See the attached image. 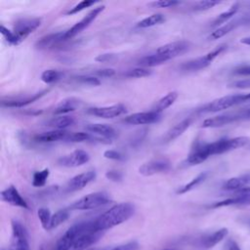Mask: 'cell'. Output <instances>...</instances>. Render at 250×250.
I'll return each mask as SVG.
<instances>
[{
    "label": "cell",
    "mask_w": 250,
    "mask_h": 250,
    "mask_svg": "<svg viewBox=\"0 0 250 250\" xmlns=\"http://www.w3.org/2000/svg\"><path fill=\"white\" fill-rule=\"evenodd\" d=\"M135 205L130 202L118 203L94 220L95 228L98 230L105 231L128 221L135 214Z\"/></svg>",
    "instance_id": "1"
},
{
    "label": "cell",
    "mask_w": 250,
    "mask_h": 250,
    "mask_svg": "<svg viewBox=\"0 0 250 250\" xmlns=\"http://www.w3.org/2000/svg\"><path fill=\"white\" fill-rule=\"evenodd\" d=\"M250 120V106L245 108H240L237 110H233L230 112H225L214 117H210L205 119L201 127L202 128H219L226 126L228 124H231L237 121Z\"/></svg>",
    "instance_id": "2"
},
{
    "label": "cell",
    "mask_w": 250,
    "mask_h": 250,
    "mask_svg": "<svg viewBox=\"0 0 250 250\" xmlns=\"http://www.w3.org/2000/svg\"><path fill=\"white\" fill-rule=\"evenodd\" d=\"M246 102H250V93L246 94H235V95H228L221 98H218L208 104H206L204 106H202L200 109H198L199 112H219L230 107H233L235 105L244 104Z\"/></svg>",
    "instance_id": "3"
},
{
    "label": "cell",
    "mask_w": 250,
    "mask_h": 250,
    "mask_svg": "<svg viewBox=\"0 0 250 250\" xmlns=\"http://www.w3.org/2000/svg\"><path fill=\"white\" fill-rule=\"evenodd\" d=\"M110 197L108 193L105 191H96L92 193H88L81 198L75 200L73 203L70 204L68 207L69 210H79V211H85V210H92L99 208L101 206H104L107 203H109Z\"/></svg>",
    "instance_id": "4"
},
{
    "label": "cell",
    "mask_w": 250,
    "mask_h": 250,
    "mask_svg": "<svg viewBox=\"0 0 250 250\" xmlns=\"http://www.w3.org/2000/svg\"><path fill=\"white\" fill-rule=\"evenodd\" d=\"M249 143L247 137H234V138H223L212 143H207V149L210 156L216 154L226 153L231 150H235L246 146Z\"/></svg>",
    "instance_id": "5"
},
{
    "label": "cell",
    "mask_w": 250,
    "mask_h": 250,
    "mask_svg": "<svg viewBox=\"0 0 250 250\" xmlns=\"http://www.w3.org/2000/svg\"><path fill=\"white\" fill-rule=\"evenodd\" d=\"M226 49H227L226 44L220 45V46L216 47L215 49H213L212 51L208 52L207 54H205L201 57H198V58L189 60L188 62H185L184 63L181 64L180 68H181V70L186 71V72H193V71H198V70L204 69L207 66H209L211 64V62L217 57H219Z\"/></svg>",
    "instance_id": "6"
},
{
    "label": "cell",
    "mask_w": 250,
    "mask_h": 250,
    "mask_svg": "<svg viewBox=\"0 0 250 250\" xmlns=\"http://www.w3.org/2000/svg\"><path fill=\"white\" fill-rule=\"evenodd\" d=\"M94 221L79 222L72 225L57 241L55 250H69L81 233L93 226Z\"/></svg>",
    "instance_id": "7"
},
{
    "label": "cell",
    "mask_w": 250,
    "mask_h": 250,
    "mask_svg": "<svg viewBox=\"0 0 250 250\" xmlns=\"http://www.w3.org/2000/svg\"><path fill=\"white\" fill-rule=\"evenodd\" d=\"M12 234L9 250H30L28 233L25 227L18 220L11 221Z\"/></svg>",
    "instance_id": "8"
},
{
    "label": "cell",
    "mask_w": 250,
    "mask_h": 250,
    "mask_svg": "<svg viewBox=\"0 0 250 250\" xmlns=\"http://www.w3.org/2000/svg\"><path fill=\"white\" fill-rule=\"evenodd\" d=\"M42 20L39 18H23L18 20L14 24V33L17 35L19 42L21 43L28 35L34 32L40 25Z\"/></svg>",
    "instance_id": "9"
},
{
    "label": "cell",
    "mask_w": 250,
    "mask_h": 250,
    "mask_svg": "<svg viewBox=\"0 0 250 250\" xmlns=\"http://www.w3.org/2000/svg\"><path fill=\"white\" fill-rule=\"evenodd\" d=\"M104 8H105L104 5H100L92 9L85 17H83L79 21H77L74 25H72L68 30L65 31V34H64L65 40L74 37L84 29H86L97 19V17L104 10Z\"/></svg>",
    "instance_id": "10"
},
{
    "label": "cell",
    "mask_w": 250,
    "mask_h": 250,
    "mask_svg": "<svg viewBox=\"0 0 250 250\" xmlns=\"http://www.w3.org/2000/svg\"><path fill=\"white\" fill-rule=\"evenodd\" d=\"M250 205V187H244L233 191V194L211 205V208H220L226 206H248Z\"/></svg>",
    "instance_id": "11"
},
{
    "label": "cell",
    "mask_w": 250,
    "mask_h": 250,
    "mask_svg": "<svg viewBox=\"0 0 250 250\" xmlns=\"http://www.w3.org/2000/svg\"><path fill=\"white\" fill-rule=\"evenodd\" d=\"M190 48V43L186 40L174 41L160 46L156 49V53L162 55L167 61L172 60L187 53Z\"/></svg>",
    "instance_id": "12"
},
{
    "label": "cell",
    "mask_w": 250,
    "mask_h": 250,
    "mask_svg": "<svg viewBox=\"0 0 250 250\" xmlns=\"http://www.w3.org/2000/svg\"><path fill=\"white\" fill-rule=\"evenodd\" d=\"M104 231H101L96 229L94 222L93 226L85 230L83 233L79 235V237L75 240L74 245L72 247L73 250H88L92 245L97 243L103 236Z\"/></svg>",
    "instance_id": "13"
},
{
    "label": "cell",
    "mask_w": 250,
    "mask_h": 250,
    "mask_svg": "<svg viewBox=\"0 0 250 250\" xmlns=\"http://www.w3.org/2000/svg\"><path fill=\"white\" fill-rule=\"evenodd\" d=\"M250 23V14H246V15H241L235 19L230 20L229 22L225 23L224 25L218 27L217 29H215L208 37L209 40H216V39H220L222 37H224L225 35L229 34V32H231L232 30H234L235 28L242 26V25H246Z\"/></svg>",
    "instance_id": "14"
},
{
    "label": "cell",
    "mask_w": 250,
    "mask_h": 250,
    "mask_svg": "<svg viewBox=\"0 0 250 250\" xmlns=\"http://www.w3.org/2000/svg\"><path fill=\"white\" fill-rule=\"evenodd\" d=\"M171 169V162L167 158L151 159L139 167V173L143 176H152L168 172Z\"/></svg>",
    "instance_id": "15"
},
{
    "label": "cell",
    "mask_w": 250,
    "mask_h": 250,
    "mask_svg": "<svg viewBox=\"0 0 250 250\" xmlns=\"http://www.w3.org/2000/svg\"><path fill=\"white\" fill-rule=\"evenodd\" d=\"M87 112L91 115L101 117V118H114L122 115L126 112V106L122 104H112L108 106H95L87 109Z\"/></svg>",
    "instance_id": "16"
},
{
    "label": "cell",
    "mask_w": 250,
    "mask_h": 250,
    "mask_svg": "<svg viewBox=\"0 0 250 250\" xmlns=\"http://www.w3.org/2000/svg\"><path fill=\"white\" fill-rule=\"evenodd\" d=\"M161 119V113L149 110L144 112H136L124 118V122L130 125H146L156 123Z\"/></svg>",
    "instance_id": "17"
},
{
    "label": "cell",
    "mask_w": 250,
    "mask_h": 250,
    "mask_svg": "<svg viewBox=\"0 0 250 250\" xmlns=\"http://www.w3.org/2000/svg\"><path fill=\"white\" fill-rule=\"evenodd\" d=\"M90 160V155L83 149H76L69 154L63 155L58 159V163L64 167H79Z\"/></svg>",
    "instance_id": "18"
},
{
    "label": "cell",
    "mask_w": 250,
    "mask_h": 250,
    "mask_svg": "<svg viewBox=\"0 0 250 250\" xmlns=\"http://www.w3.org/2000/svg\"><path fill=\"white\" fill-rule=\"evenodd\" d=\"M96 172L95 170H89L87 172L78 174L74 177H72L65 186V190L68 192L77 191L82 188H84L86 186H88L91 182H93L96 179Z\"/></svg>",
    "instance_id": "19"
},
{
    "label": "cell",
    "mask_w": 250,
    "mask_h": 250,
    "mask_svg": "<svg viewBox=\"0 0 250 250\" xmlns=\"http://www.w3.org/2000/svg\"><path fill=\"white\" fill-rule=\"evenodd\" d=\"M1 200L16 207L23 208V209H29V206L25 199L21 195L18 188L11 185L7 188L1 191Z\"/></svg>",
    "instance_id": "20"
},
{
    "label": "cell",
    "mask_w": 250,
    "mask_h": 250,
    "mask_svg": "<svg viewBox=\"0 0 250 250\" xmlns=\"http://www.w3.org/2000/svg\"><path fill=\"white\" fill-rule=\"evenodd\" d=\"M49 92V89H44L40 92H37L35 94H32L31 96L26 97H18V98H9L7 100H2L1 104L6 107H22L27 104H30L37 100L41 99L43 96H45Z\"/></svg>",
    "instance_id": "21"
},
{
    "label": "cell",
    "mask_w": 250,
    "mask_h": 250,
    "mask_svg": "<svg viewBox=\"0 0 250 250\" xmlns=\"http://www.w3.org/2000/svg\"><path fill=\"white\" fill-rule=\"evenodd\" d=\"M208 157H210V154L207 149V143H196L190 149L186 161L189 165H197L204 162Z\"/></svg>",
    "instance_id": "22"
},
{
    "label": "cell",
    "mask_w": 250,
    "mask_h": 250,
    "mask_svg": "<svg viewBox=\"0 0 250 250\" xmlns=\"http://www.w3.org/2000/svg\"><path fill=\"white\" fill-rule=\"evenodd\" d=\"M85 129L90 134H95L100 137H103L104 139L110 140L111 138L116 136V131L113 127L107 124H102V123H90L85 126Z\"/></svg>",
    "instance_id": "23"
},
{
    "label": "cell",
    "mask_w": 250,
    "mask_h": 250,
    "mask_svg": "<svg viewBox=\"0 0 250 250\" xmlns=\"http://www.w3.org/2000/svg\"><path fill=\"white\" fill-rule=\"evenodd\" d=\"M64 34L65 31H60V32H56V33H51L48 34L46 36H43L42 38H40L36 43H35V47L37 49H47V48H53L57 45H59L60 43L65 41L64 38Z\"/></svg>",
    "instance_id": "24"
},
{
    "label": "cell",
    "mask_w": 250,
    "mask_h": 250,
    "mask_svg": "<svg viewBox=\"0 0 250 250\" xmlns=\"http://www.w3.org/2000/svg\"><path fill=\"white\" fill-rule=\"evenodd\" d=\"M81 104V101L74 97H69L62 100L54 109V113L57 115H64L71 111H74Z\"/></svg>",
    "instance_id": "25"
},
{
    "label": "cell",
    "mask_w": 250,
    "mask_h": 250,
    "mask_svg": "<svg viewBox=\"0 0 250 250\" xmlns=\"http://www.w3.org/2000/svg\"><path fill=\"white\" fill-rule=\"evenodd\" d=\"M229 233V230L227 228H222L217 229L216 231L209 233L207 235H205L202 239H201V246L203 248L206 249H210L213 248L214 246H216L218 243H220Z\"/></svg>",
    "instance_id": "26"
},
{
    "label": "cell",
    "mask_w": 250,
    "mask_h": 250,
    "mask_svg": "<svg viewBox=\"0 0 250 250\" xmlns=\"http://www.w3.org/2000/svg\"><path fill=\"white\" fill-rule=\"evenodd\" d=\"M68 133L69 132L65 130H53V131L44 132L36 135L34 137V140L39 143H53V142H59V141L66 142Z\"/></svg>",
    "instance_id": "27"
},
{
    "label": "cell",
    "mask_w": 250,
    "mask_h": 250,
    "mask_svg": "<svg viewBox=\"0 0 250 250\" xmlns=\"http://www.w3.org/2000/svg\"><path fill=\"white\" fill-rule=\"evenodd\" d=\"M191 118H186L179 123H177L174 127H172L164 136V143H168L171 141H174L178 137H180L191 124Z\"/></svg>",
    "instance_id": "28"
},
{
    "label": "cell",
    "mask_w": 250,
    "mask_h": 250,
    "mask_svg": "<svg viewBox=\"0 0 250 250\" xmlns=\"http://www.w3.org/2000/svg\"><path fill=\"white\" fill-rule=\"evenodd\" d=\"M239 9V3H233L227 11L221 13L219 16H217V18L211 22V26L212 27H216V26H222L225 23L229 22V21L237 13Z\"/></svg>",
    "instance_id": "29"
},
{
    "label": "cell",
    "mask_w": 250,
    "mask_h": 250,
    "mask_svg": "<svg viewBox=\"0 0 250 250\" xmlns=\"http://www.w3.org/2000/svg\"><path fill=\"white\" fill-rule=\"evenodd\" d=\"M75 122L74 117L68 115H59L53 117L47 122V126L54 128V130H64L65 128L73 125Z\"/></svg>",
    "instance_id": "30"
},
{
    "label": "cell",
    "mask_w": 250,
    "mask_h": 250,
    "mask_svg": "<svg viewBox=\"0 0 250 250\" xmlns=\"http://www.w3.org/2000/svg\"><path fill=\"white\" fill-rule=\"evenodd\" d=\"M165 62H167V60L160 54L154 52L152 54H149L147 56L143 57L141 60H139L138 64L142 67H152V66H156L159 64L164 63Z\"/></svg>",
    "instance_id": "31"
},
{
    "label": "cell",
    "mask_w": 250,
    "mask_h": 250,
    "mask_svg": "<svg viewBox=\"0 0 250 250\" xmlns=\"http://www.w3.org/2000/svg\"><path fill=\"white\" fill-rule=\"evenodd\" d=\"M179 94L178 92L176 91H172V92H169L167 93L165 96H163L155 104V106L152 108L153 111H156V112H159L161 113V111L165 110L166 108H168L169 106H171L175 101L177 100Z\"/></svg>",
    "instance_id": "32"
},
{
    "label": "cell",
    "mask_w": 250,
    "mask_h": 250,
    "mask_svg": "<svg viewBox=\"0 0 250 250\" xmlns=\"http://www.w3.org/2000/svg\"><path fill=\"white\" fill-rule=\"evenodd\" d=\"M249 182V176H239V177H233L229 180H227L224 185L223 188L226 190L235 191L238 190L244 187H246V184Z\"/></svg>",
    "instance_id": "33"
},
{
    "label": "cell",
    "mask_w": 250,
    "mask_h": 250,
    "mask_svg": "<svg viewBox=\"0 0 250 250\" xmlns=\"http://www.w3.org/2000/svg\"><path fill=\"white\" fill-rule=\"evenodd\" d=\"M208 176V173L207 172H202L200 174H198L195 178H193L190 182L187 183L186 185L180 187L178 189H177V194H184V193H187L188 191H190L191 189H193L194 188L198 187L199 185H201L207 178Z\"/></svg>",
    "instance_id": "34"
},
{
    "label": "cell",
    "mask_w": 250,
    "mask_h": 250,
    "mask_svg": "<svg viewBox=\"0 0 250 250\" xmlns=\"http://www.w3.org/2000/svg\"><path fill=\"white\" fill-rule=\"evenodd\" d=\"M163 21H165L164 15L160 14V13H157V14L150 15V16L145 18L144 20L140 21L137 23V27H139V28H147V27H151V26L160 24Z\"/></svg>",
    "instance_id": "35"
},
{
    "label": "cell",
    "mask_w": 250,
    "mask_h": 250,
    "mask_svg": "<svg viewBox=\"0 0 250 250\" xmlns=\"http://www.w3.org/2000/svg\"><path fill=\"white\" fill-rule=\"evenodd\" d=\"M68 217H69V209L58 210L55 214L52 215L48 230L56 229L57 227H59L62 223H64L68 219Z\"/></svg>",
    "instance_id": "36"
},
{
    "label": "cell",
    "mask_w": 250,
    "mask_h": 250,
    "mask_svg": "<svg viewBox=\"0 0 250 250\" xmlns=\"http://www.w3.org/2000/svg\"><path fill=\"white\" fill-rule=\"evenodd\" d=\"M63 73L58 69L50 68L46 69L41 73V80L46 84H53L59 81L62 77Z\"/></svg>",
    "instance_id": "37"
},
{
    "label": "cell",
    "mask_w": 250,
    "mask_h": 250,
    "mask_svg": "<svg viewBox=\"0 0 250 250\" xmlns=\"http://www.w3.org/2000/svg\"><path fill=\"white\" fill-rule=\"evenodd\" d=\"M50 175V170L45 168L41 171H36L32 176V186L35 188H41L46 184V181Z\"/></svg>",
    "instance_id": "38"
},
{
    "label": "cell",
    "mask_w": 250,
    "mask_h": 250,
    "mask_svg": "<svg viewBox=\"0 0 250 250\" xmlns=\"http://www.w3.org/2000/svg\"><path fill=\"white\" fill-rule=\"evenodd\" d=\"M152 73V70L147 68V67H135L132 69L127 70L126 72L123 73V75L125 77L128 78H141V77H146V76H149Z\"/></svg>",
    "instance_id": "39"
},
{
    "label": "cell",
    "mask_w": 250,
    "mask_h": 250,
    "mask_svg": "<svg viewBox=\"0 0 250 250\" xmlns=\"http://www.w3.org/2000/svg\"><path fill=\"white\" fill-rule=\"evenodd\" d=\"M37 216H38V219L40 221V224H41L42 228L44 229L48 230L49 225H50V222H51V218H52V214H51L50 210L48 208L41 207L37 211Z\"/></svg>",
    "instance_id": "40"
},
{
    "label": "cell",
    "mask_w": 250,
    "mask_h": 250,
    "mask_svg": "<svg viewBox=\"0 0 250 250\" xmlns=\"http://www.w3.org/2000/svg\"><path fill=\"white\" fill-rule=\"evenodd\" d=\"M94 138H93V136H91L90 133H87V132H69L68 136H67V139H66V142L80 143V142L90 141Z\"/></svg>",
    "instance_id": "41"
},
{
    "label": "cell",
    "mask_w": 250,
    "mask_h": 250,
    "mask_svg": "<svg viewBox=\"0 0 250 250\" xmlns=\"http://www.w3.org/2000/svg\"><path fill=\"white\" fill-rule=\"evenodd\" d=\"M0 31H1V34L3 35V37L5 38V40L10 44V45H19L20 42H19V39L17 37V35L14 33V31L8 29L7 27H5L3 24H1V27H0Z\"/></svg>",
    "instance_id": "42"
},
{
    "label": "cell",
    "mask_w": 250,
    "mask_h": 250,
    "mask_svg": "<svg viewBox=\"0 0 250 250\" xmlns=\"http://www.w3.org/2000/svg\"><path fill=\"white\" fill-rule=\"evenodd\" d=\"M73 79L79 83L90 85V86H99L101 84L100 79L92 75H77V76H74Z\"/></svg>",
    "instance_id": "43"
},
{
    "label": "cell",
    "mask_w": 250,
    "mask_h": 250,
    "mask_svg": "<svg viewBox=\"0 0 250 250\" xmlns=\"http://www.w3.org/2000/svg\"><path fill=\"white\" fill-rule=\"evenodd\" d=\"M96 2L95 1H92V0H84V1H81L79 3H77L75 6H73L72 8H70L67 12H66V15H74V14H77L81 11H83L84 9L86 8H89L93 5H95Z\"/></svg>",
    "instance_id": "44"
},
{
    "label": "cell",
    "mask_w": 250,
    "mask_h": 250,
    "mask_svg": "<svg viewBox=\"0 0 250 250\" xmlns=\"http://www.w3.org/2000/svg\"><path fill=\"white\" fill-rule=\"evenodd\" d=\"M222 2L220 1H198L196 2L193 7H192V10L193 11H206V10H209L219 4H221Z\"/></svg>",
    "instance_id": "45"
},
{
    "label": "cell",
    "mask_w": 250,
    "mask_h": 250,
    "mask_svg": "<svg viewBox=\"0 0 250 250\" xmlns=\"http://www.w3.org/2000/svg\"><path fill=\"white\" fill-rule=\"evenodd\" d=\"M104 157L106 159L110 160H115V161H124L126 159L125 155L121 153L120 151L114 150V149H107L104 152Z\"/></svg>",
    "instance_id": "46"
},
{
    "label": "cell",
    "mask_w": 250,
    "mask_h": 250,
    "mask_svg": "<svg viewBox=\"0 0 250 250\" xmlns=\"http://www.w3.org/2000/svg\"><path fill=\"white\" fill-rule=\"evenodd\" d=\"M181 2L179 1H174V0H160V1H154L149 3L150 6L154 8H169V7H174L176 5H179Z\"/></svg>",
    "instance_id": "47"
},
{
    "label": "cell",
    "mask_w": 250,
    "mask_h": 250,
    "mask_svg": "<svg viewBox=\"0 0 250 250\" xmlns=\"http://www.w3.org/2000/svg\"><path fill=\"white\" fill-rule=\"evenodd\" d=\"M229 87L234 88V89H248V88H250V78L235 80V81L229 83Z\"/></svg>",
    "instance_id": "48"
},
{
    "label": "cell",
    "mask_w": 250,
    "mask_h": 250,
    "mask_svg": "<svg viewBox=\"0 0 250 250\" xmlns=\"http://www.w3.org/2000/svg\"><path fill=\"white\" fill-rule=\"evenodd\" d=\"M139 248H140V245L137 241H130V242H127L124 244L117 245L108 250H138Z\"/></svg>",
    "instance_id": "49"
},
{
    "label": "cell",
    "mask_w": 250,
    "mask_h": 250,
    "mask_svg": "<svg viewBox=\"0 0 250 250\" xmlns=\"http://www.w3.org/2000/svg\"><path fill=\"white\" fill-rule=\"evenodd\" d=\"M105 178L111 182H121L123 179V174L117 170H109L105 173Z\"/></svg>",
    "instance_id": "50"
},
{
    "label": "cell",
    "mask_w": 250,
    "mask_h": 250,
    "mask_svg": "<svg viewBox=\"0 0 250 250\" xmlns=\"http://www.w3.org/2000/svg\"><path fill=\"white\" fill-rule=\"evenodd\" d=\"M94 73L98 77H111L115 74V70L113 68H101L95 70Z\"/></svg>",
    "instance_id": "51"
},
{
    "label": "cell",
    "mask_w": 250,
    "mask_h": 250,
    "mask_svg": "<svg viewBox=\"0 0 250 250\" xmlns=\"http://www.w3.org/2000/svg\"><path fill=\"white\" fill-rule=\"evenodd\" d=\"M116 58L114 54H102L96 57V61L99 62H111Z\"/></svg>",
    "instance_id": "52"
},
{
    "label": "cell",
    "mask_w": 250,
    "mask_h": 250,
    "mask_svg": "<svg viewBox=\"0 0 250 250\" xmlns=\"http://www.w3.org/2000/svg\"><path fill=\"white\" fill-rule=\"evenodd\" d=\"M234 73L237 75H243V76H250V64L249 65H243L239 66L234 70Z\"/></svg>",
    "instance_id": "53"
},
{
    "label": "cell",
    "mask_w": 250,
    "mask_h": 250,
    "mask_svg": "<svg viewBox=\"0 0 250 250\" xmlns=\"http://www.w3.org/2000/svg\"><path fill=\"white\" fill-rule=\"evenodd\" d=\"M228 250H241V249L234 240L229 239L228 241Z\"/></svg>",
    "instance_id": "54"
},
{
    "label": "cell",
    "mask_w": 250,
    "mask_h": 250,
    "mask_svg": "<svg viewBox=\"0 0 250 250\" xmlns=\"http://www.w3.org/2000/svg\"><path fill=\"white\" fill-rule=\"evenodd\" d=\"M240 43L244 44V45H248L250 46V36H247V37H244L240 40Z\"/></svg>",
    "instance_id": "55"
},
{
    "label": "cell",
    "mask_w": 250,
    "mask_h": 250,
    "mask_svg": "<svg viewBox=\"0 0 250 250\" xmlns=\"http://www.w3.org/2000/svg\"><path fill=\"white\" fill-rule=\"evenodd\" d=\"M88 250H108L107 248H90Z\"/></svg>",
    "instance_id": "56"
},
{
    "label": "cell",
    "mask_w": 250,
    "mask_h": 250,
    "mask_svg": "<svg viewBox=\"0 0 250 250\" xmlns=\"http://www.w3.org/2000/svg\"><path fill=\"white\" fill-rule=\"evenodd\" d=\"M161 250H177V249H174V248H165V249H161Z\"/></svg>",
    "instance_id": "57"
},
{
    "label": "cell",
    "mask_w": 250,
    "mask_h": 250,
    "mask_svg": "<svg viewBox=\"0 0 250 250\" xmlns=\"http://www.w3.org/2000/svg\"><path fill=\"white\" fill-rule=\"evenodd\" d=\"M1 250H6V249H1ZM9 250V249H8Z\"/></svg>",
    "instance_id": "58"
},
{
    "label": "cell",
    "mask_w": 250,
    "mask_h": 250,
    "mask_svg": "<svg viewBox=\"0 0 250 250\" xmlns=\"http://www.w3.org/2000/svg\"><path fill=\"white\" fill-rule=\"evenodd\" d=\"M249 147H250V145H249Z\"/></svg>",
    "instance_id": "59"
}]
</instances>
